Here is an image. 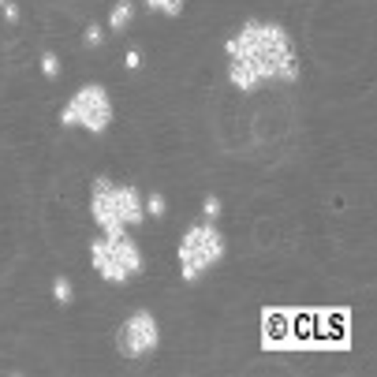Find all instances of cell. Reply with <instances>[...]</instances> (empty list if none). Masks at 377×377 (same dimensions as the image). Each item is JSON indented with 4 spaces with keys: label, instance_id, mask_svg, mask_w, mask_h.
<instances>
[{
    "label": "cell",
    "instance_id": "cell-4",
    "mask_svg": "<svg viewBox=\"0 0 377 377\" xmlns=\"http://www.w3.org/2000/svg\"><path fill=\"white\" fill-rule=\"evenodd\" d=\"M57 124L64 131H90L94 139L108 135V127H113V97H108V90L101 86V82L79 86L75 94L60 105Z\"/></svg>",
    "mask_w": 377,
    "mask_h": 377
},
{
    "label": "cell",
    "instance_id": "cell-6",
    "mask_svg": "<svg viewBox=\"0 0 377 377\" xmlns=\"http://www.w3.org/2000/svg\"><path fill=\"white\" fill-rule=\"evenodd\" d=\"M90 217H94V224H97L101 235L131 232V228L119 220V213H116V183L108 176H94V180H90Z\"/></svg>",
    "mask_w": 377,
    "mask_h": 377
},
{
    "label": "cell",
    "instance_id": "cell-11",
    "mask_svg": "<svg viewBox=\"0 0 377 377\" xmlns=\"http://www.w3.org/2000/svg\"><path fill=\"white\" fill-rule=\"evenodd\" d=\"M105 41H108V30L101 23H86V26H82V45H86V49H101Z\"/></svg>",
    "mask_w": 377,
    "mask_h": 377
},
{
    "label": "cell",
    "instance_id": "cell-7",
    "mask_svg": "<svg viewBox=\"0 0 377 377\" xmlns=\"http://www.w3.org/2000/svg\"><path fill=\"white\" fill-rule=\"evenodd\" d=\"M142 198L146 195L135 187V183H116V213L127 228H139L146 220V202Z\"/></svg>",
    "mask_w": 377,
    "mask_h": 377
},
{
    "label": "cell",
    "instance_id": "cell-3",
    "mask_svg": "<svg viewBox=\"0 0 377 377\" xmlns=\"http://www.w3.org/2000/svg\"><path fill=\"white\" fill-rule=\"evenodd\" d=\"M90 265H94V273L105 284H131L142 277L146 258H142L139 243L127 232H119V235H97L90 243Z\"/></svg>",
    "mask_w": 377,
    "mask_h": 377
},
{
    "label": "cell",
    "instance_id": "cell-13",
    "mask_svg": "<svg viewBox=\"0 0 377 377\" xmlns=\"http://www.w3.org/2000/svg\"><path fill=\"white\" fill-rule=\"evenodd\" d=\"M38 71H41L45 79H60V57L52 49H45L41 57H38Z\"/></svg>",
    "mask_w": 377,
    "mask_h": 377
},
{
    "label": "cell",
    "instance_id": "cell-15",
    "mask_svg": "<svg viewBox=\"0 0 377 377\" xmlns=\"http://www.w3.org/2000/svg\"><path fill=\"white\" fill-rule=\"evenodd\" d=\"M183 8H187V0H161V15H168V19H180Z\"/></svg>",
    "mask_w": 377,
    "mask_h": 377
},
{
    "label": "cell",
    "instance_id": "cell-5",
    "mask_svg": "<svg viewBox=\"0 0 377 377\" xmlns=\"http://www.w3.org/2000/svg\"><path fill=\"white\" fill-rule=\"evenodd\" d=\"M161 347V325L150 310H135L124 325L116 329V351L124 358H146Z\"/></svg>",
    "mask_w": 377,
    "mask_h": 377
},
{
    "label": "cell",
    "instance_id": "cell-18",
    "mask_svg": "<svg viewBox=\"0 0 377 377\" xmlns=\"http://www.w3.org/2000/svg\"><path fill=\"white\" fill-rule=\"evenodd\" d=\"M4 4H8V0H0V8H4Z\"/></svg>",
    "mask_w": 377,
    "mask_h": 377
},
{
    "label": "cell",
    "instance_id": "cell-12",
    "mask_svg": "<svg viewBox=\"0 0 377 377\" xmlns=\"http://www.w3.org/2000/svg\"><path fill=\"white\" fill-rule=\"evenodd\" d=\"M220 217H224V202H220V195H206V198H202V220L217 224Z\"/></svg>",
    "mask_w": 377,
    "mask_h": 377
},
{
    "label": "cell",
    "instance_id": "cell-16",
    "mask_svg": "<svg viewBox=\"0 0 377 377\" xmlns=\"http://www.w3.org/2000/svg\"><path fill=\"white\" fill-rule=\"evenodd\" d=\"M0 12H4V19H8V23H12V26H19V23H23V8H19V4H15V0H8V4H4V8H0Z\"/></svg>",
    "mask_w": 377,
    "mask_h": 377
},
{
    "label": "cell",
    "instance_id": "cell-1",
    "mask_svg": "<svg viewBox=\"0 0 377 377\" xmlns=\"http://www.w3.org/2000/svg\"><path fill=\"white\" fill-rule=\"evenodd\" d=\"M224 57H228V82L239 94H254L269 79L299 82L302 75L291 34L269 19H246L224 41Z\"/></svg>",
    "mask_w": 377,
    "mask_h": 377
},
{
    "label": "cell",
    "instance_id": "cell-14",
    "mask_svg": "<svg viewBox=\"0 0 377 377\" xmlns=\"http://www.w3.org/2000/svg\"><path fill=\"white\" fill-rule=\"evenodd\" d=\"M142 64H146V57H142V49H127L124 52V71H142Z\"/></svg>",
    "mask_w": 377,
    "mask_h": 377
},
{
    "label": "cell",
    "instance_id": "cell-17",
    "mask_svg": "<svg viewBox=\"0 0 377 377\" xmlns=\"http://www.w3.org/2000/svg\"><path fill=\"white\" fill-rule=\"evenodd\" d=\"M142 8H150V12H161V0H139Z\"/></svg>",
    "mask_w": 377,
    "mask_h": 377
},
{
    "label": "cell",
    "instance_id": "cell-2",
    "mask_svg": "<svg viewBox=\"0 0 377 377\" xmlns=\"http://www.w3.org/2000/svg\"><path fill=\"white\" fill-rule=\"evenodd\" d=\"M228 254V239L217 224L198 220L183 232L180 246H176V262H180V280L183 284H198L209 269H217Z\"/></svg>",
    "mask_w": 377,
    "mask_h": 377
},
{
    "label": "cell",
    "instance_id": "cell-10",
    "mask_svg": "<svg viewBox=\"0 0 377 377\" xmlns=\"http://www.w3.org/2000/svg\"><path fill=\"white\" fill-rule=\"evenodd\" d=\"M142 202H146V217H153V220L168 217V195H164V191H150Z\"/></svg>",
    "mask_w": 377,
    "mask_h": 377
},
{
    "label": "cell",
    "instance_id": "cell-8",
    "mask_svg": "<svg viewBox=\"0 0 377 377\" xmlns=\"http://www.w3.org/2000/svg\"><path fill=\"white\" fill-rule=\"evenodd\" d=\"M135 12H139V4H135V0H116V4H113V12H108L105 30H108V34H124L127 26L135 23Z\"/></svg>",
    "mask_w": 377,
    "mask_h": 377
},
{
    "label": "cell",
    "instance_id": "cell-9",
    "mask_svg": "<svg viewBox=\"0 0 377 377\" xmlns=\"http://www.w3.org/2000/svg\"><path fill=\"white\" fill-rule=\"evenodd\" d=\"M49 291H52V302H57V307H64V310H68L71 302H75V280L64 277V273H57V277H52Z\"/></svg>",
    "mask_w": 377,
    "mask_h": 377
}]
</instances>
